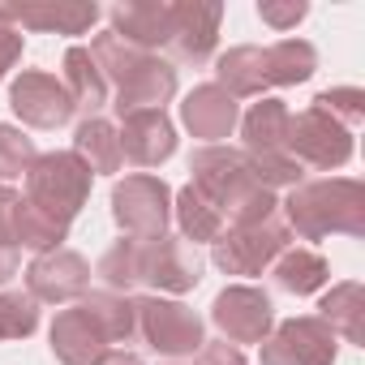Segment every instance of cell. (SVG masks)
<instances>
[{"label":"cell","instance_id":"1","mask_svg":"<svg viewBox=\"0 0 365 365\" xmlns=\"http://www.w3.org/2000/svg\"><path fill=\"white\" fill-rule=\"evenodd\" d=\"M99 279L108 292L155 288V297H180L202 284V254L172 232L163 237H120L99 258Z\"/></svg>","mask_w":365,"mask_h":365},{"label":"cell","instance_id":"2","mask_svg":"<svg viewBox=\"0 0 365 365\" xmlns=\"http://www.w3.org/2000/svg\"><path fill=\"white\" fill-rule=\"evenodd\" d=\"M190 172H194L190 185L220 207L224 224H254V220L279 215L275 194L254 180L245 150L237 146H198L190 155Z\"/></svg>","mask_w":365,"mask_h":365},{"label":"cell","instance_id":"3","mask_svg":"<svg viewBox=\"0 0 365 365\" xmlns=\"http://www.w3.org/2000/svg\"><path fill=\"white\" fill-rule=\"evenodd\" d=\"M279 220L288 224V232L305 241H322L331 232L365 237V185L352 176L301 180L279 202Z\"/></svg>","mask_w":365,"mask_h":365},{"label":"cell","instance_id":"4","mask_svg":"<svg viewBox=\"0 0 365 365\" xmlns=\"http://www.w3.org/2000/svg\"><path fill=\"white\" fill-rule=\"evenodd\" d=\"M91 180L95 172L73 150H48L26 172V202L61 224H73L91 198Z\"/></svg>","mask_w":365,"mask_h":365},{"label":"cell","instance_id":"5","mask_svg":"<svg viewBox=\"0 0 365 365\" xmlns=\"http://www.w3.org/2000/svg\"><path fill=\"white\" fill-rule=\"evenodd\" d=\"M133 314H138V335L146 339V348H155L159 356L168 361H180V356H194L202 344H207V327L202 318L176 297H138L133 301Z\"/></svg>","mask_w":365,"mask_h":365},{"label":"cell","instance_id":"6","mask_svg":"<svg viewBox=\"0 0 365 365\" xmlns=\"http://www.w3.org/2000/svg\"><path fill=\"white\" fill-rule=\"evenodd\" d=\"M288 241H292V232L279 215L254 220V224H228L224 237L211 245V262L224 275H262L288 250Z\"/></svg>","mask_w":365,"mask_h":365},{"label":"cell","instance_id":"7","mask_svg":"<svg viewBox=\"0 0 365 365\" xmlns=\"http://www.w3.org/2000/svg\"><path fill=\"white\" fill-rule=\"evenodd\" d=\"M112 220L125 237H163L172 220V190L150 172H133L112 185Z\"/></svg>","mask_w":365,"mask_h":365},{"label":"cell","instance_id":"8","mask_svg":"<svg viewBox=\"0 0 365 365\" xmlns=\"http://www.w3.org/2000/svg\"><path fill=\"white\" fill-rule=\"evenodd\" d=\"M258 348H262V365H335L339 335L318 314H305V318L275 322Z\"/></svg>","mask_w":365,"mask_h":365},{"label":"cell","instance_id":"9","mask_svg":"<svg viewBox=\"0 0 365 365\" xmlns=\"http://www.w3.org/2000/svg\"><path fill=\"white\" fill-rule=\"evenodd\" d=\"M288 150L301 168L309 163V168L331 172V168H344L352 159V129L309 103L305 112H297L288 120Z\"/></svg>","mask_w":365,"mask_h":365},{"label":"cell","instance_id":"10","mask_svg":"<svg viewBox=\"0 0 365 365\" xmlns=\"http://www.w3.org/2000/svg\"><path fill=\"white\" fill-rule=\"evenodd\" d=\"M211 322L228 344H262L275 327V305L254 284H228L211 301Z\"/></svg>","mask_w":365,"mask_h":365},{"label":"cell","instance_id":"11","mask_svg":"<svg viewBox=\"0 0 365 365\" xmlns=\"http://www.w3.org/2000/svg\"><path fill=\"white\" fill-rule=\"evenodd\" d=\"M220 22H224L220 0H172V26H168L172 56L185 65H207L220 43Z\"/></svg>","mask_w":365,"mask_h":365},{"label":"cell","instance_id":"12","mask_svg":"<svg viewBox=\"0 0 365 365\" xmlns=\"http://www.w3.org/2000/svg\"><path fill=\"white\" fill-rule=\"evenodd\" d=\"M26 292L35 301L48 305H65V301H82L91 292V262L78 250H48L35 254V262L26 267Z\"/></svg>","mask_w":365,"mask_h":365},{"label":"cell","instance_id":"13","mask_svg":"<svg viewBox=\"0 0 365 365\" xmlns=\"http://www.w3.org/2000/svg\"><path fill=\"white\" fill-rule=\"evenodd\" d=\"M9 108L22 125L31 129H61L73 120V103L65 95V86L43 73V69H22L9 86Z\"/></svg>","mask_w":365,"mask_h":365},{"label":"cell","instance_id":"14","mask_svg":"<svg viewBox=\"0 0 365 365\" xmlns=\"http://www.w3.org/2000/svg\"><path fill=\"white\" fill-rule=\"evenodd\" d=\"M237 120H241V103L215 82H202L180 99V125L194 138H202L207 146H220V138H228Z\"/></svg>","mask_w":365,"mask_h":365},{"label":"cell","instance_id":"15","mask_svg":"<svg viewBox=\"0 0 365 365\" xmlns=\"http://www.w3.org/2000/svg\"><path fill=\"white\" fill-rule=\"evenodd\" d=\"M120 155L138 168H159L176 155V129L163 112H129L120 116Z\"/></svg>","mask_w":365,"mask_h":365},{"label":"cell","instance_id":"16","mask_svg":"<svg viewBox=\"0 0 365 365\" xmlns=\"http://www.w3.org/2000/svg\"><path fill=\"white\" fill-rule=\"evenodd\" d=\"M108 22H112V35L155 56L159 48H168L172 0H120V5H112Z\"/></svg>","mask_w":365,"mask_h":365},{"label":"cell","instance_id":"17","mask_svg":"<svg viewBox=\"0 0 365 365\" xmlns=\"http://www.w3.org/2000/svg\"><path fill=\"white\" fill-rule=\"evenodd\" d=\"M176 95V69L163 61V56H146L120 86H116V116H129V112H163V103Z\"/></svg>","mask_w":365,"mask_h":365},{"label":"cell","instance_id":"18","mask_svg":"<svg viewBox=\"0 0 365 365\" xmlns=\"http://www.w3.org/2000/svg\"><path fill=\"white\" fill-rule=\"evenodd\" d=\"M18 31H43V35H86L99 22V5H0Z\"/></svg>","mask_w":365,"mask_h":365},{"label":"cell","instance_id":"19","mask_svg":"<svg viewBox=\"0 0 365 365\" xmlns=\"http://www.w3.org/2000/svg\"><path fill=\"white\" fill-rule=\"evenodd\" d=\"M48 339H52V352H56L61 365H99V361L112 352V348L103 344V335L86 322V314H82L78 305L56 314Z\"/></svg>","mask_w":365,"mask_h":365},{"label":"cell","instance_id":"20","mask_svg":"<svg viewBox=\"0 0 365 365\" xmlns=\"http://www.w3.org/2000/svg\"><path fill=\"white\" fill-rule=\"evenodd\" d=\"M288 103L284 99H267L254 103L241 116V138H245V155H284L288 150Z\"/></svg>","mask_w":365,"mask_h":365},{"label":"cell","instance_id":"21","mask_svg":"<svg viewBox=\"0 0 365 365\" xmlns=\"http://www.w3.org/2000/svg\"><path fill=\"white\" fill-rule=\"evenodd\" d=\"M78 309H82V314H86V322L103 335V344H108V348H112V344H129V339L138 335L133 297H125V292H108V288L86 292V297L78 301Z\"/></svg>","mask_w":365,"mask_h":365},{"label":"cell","instance_id":"22","mask_svg":"<svg viewBox=\"0 0 365 365\" xmlns=\"http://www.w3.org/2000/svg\"><path fill=\"white\" fill-rule=\"evenodd\" d=\"M172 215H176V228H180V241H190L194 250L198 245H215L220 237H224V215H220V207L211 202V198H202L194 185H185V190H176L172 194Z\"/></svg>","mask_w":365,"mask_h":365},{"label":"cell","instance_id":"23","mask_svg":"<svg viewBox=\"0 0 365 365\" xmlns=\"http://www.w3.org/2000/svg\"><path fill=\"white\" fill-rule=\"evenodd\" d=\"M61 69H65V78H61V86H65V95H69V103H73V112H86V116H99V108L108 103V82H103V73L95 69V61H91V52H86L82 43H73V48L65 52V61H61Z\"/></svg>","mask_w":365,"mask_h":365},{"label":"cell","instance_id":"24","mask_svg":"<svg viewBox=\"0 0 365 365\" xmlns=\"http://www.w3.org/2000/svg\"><path fill=\"white\" fill-rule=\"evenodd\" d=\"M215 86H224L232 99L262 95V91H267V61H262V48H254V43L228 48V52L215 61Z\"/></svg>","mask_w":365,"mask_h":365},{"label":"cell","instance_id":"25","mask_svg":"<svg viewBox=\"0 0 365 365\" xmlns=\"http://www.w3.org/2000/svg\"><path fill=\"white\" fill-rule=\"evenodd\" d=\"M318 318L348 344H361L365 339V327H361L365 322V288L356 279L331 284V292H322V301H318Z\"/></svg>","mask_w":365,"mask_h":365},{"label":"cell","instance_id":"26","mask_svg":"<svg viewBox=\"0 0 365 365\" xmlns=\"http://www.w3.org/2000/svg\"><path fill=\"white\" fill-rule=\"evenodd\" d=\"M73 155L91 168V172H120L125 155H120V138H116V125L103 120V116H86L78 129H73Z\"/></svg>","mask_w":365,"mask_h":365},{"label":"cell","instance_id":"27","mask_svg":"<svg viewBox=\"0 0 365 365\" xmlns=\"http://www.w3.org/2000/svg\"><path fill=\"white\" fill-rule=\"evenodd\" d=\"M271 275H275V284H279L284 292L309 297V292H322V288H327L331 267H327V258L314 254V250H284V254L271 262Z\"/></svg>","mask_w":365,"mask_h":365},{"label":"cell","instance_id":"28","mask_svg":"<svg viewBox=\"0 0 365 365\" xmlns=\"http://www.w3.org/2000/svg\"><path fill=\"white\" fill-rule=\"evenodd\" d=\"M262 61H267V86H301L318 69V52L305 39H279L262 48Z\"/></svg>","mask_w":365,"mask_h":365},{"label":"cell","instance_id":"29","mask_svg":"<svg viewBox=\"0 0 365 365\" xmlns=\"http://www.w3.org/2000/svg\"><path fill=\"white\" fill-rule=\"evenodd\" d=\"M69 241V224L43 215L39 207H31L26 198H18L14 207V245L18 250H35V254H48V250H61Z\"/></svg>","mask_w":365,"mask_h":365},{"label":"cell","instance_id":"30","mask_svg":"<svg viewBox=\"0 0 365 365\" xmlns=\"http://www.w3.org/2000/svg\"><path fill=\"white\" fill-rule=\"evenodd\" d=\"M91 61H95V69L103 73V82H112V86H120L150 52H142V48H133V43H125L120 35H112V31H103V35H95L91 39Z\"/></svg>","mask_w":365,"mask_h":365},{"label":"cell","instance_id":"31","mask_svg":"<svg viewBox=\"0 0 365 365\" xmlns=\"http://www.w3.org/2000/svg\"><path fill=\"white\" fill-rule=\"evenodd\" d=\"M39 327V301L31 292H0V339H26Z\"/></svg>","mask_w":365,"mask_h":365},{"label":"cell","instance_id":"32","mask_svg":"<svg viewBox=\"0 0 365 365\" xmlns=\"http://www.w3.org/2000/svg\"><path fill=\"white\" fill-rule=\"evenodd\" d=\"M35 159H39L35 142H31L18 125H5V120H0V185H5V180H14V176H26Z\"/></svg>","mask_w":365,"mask_h":365},{"label":"cell","instance_id":"33","mask_svg":"<svg viewBox=\"0 0 365 365\" xmlns=\"http://www.w3.org/2000/svg\"><path fill=\"white\" fill-rule=\"evenodd\" d=\"M314 108L352 129V125L365 120V91H356V86H331L322 95H314Z\"/></svg>","mask_w":365,"mask_h":365},{"label":"cell","instance_id":"34","mask_svg":"<svg viewBox=\"0 0 365 365\" xmlns=\"http://www.w3.org/2000/svg\"><path fill=\"white\" fill-rule=\"evenodd\" d=\"M305 14H309L305 0H258V18H262L271 31H292Z\"/></svg>","mask_w":365,"mask_h":365},{"label":"cell","instance_id":"35","mask_svg":"<svg viewBox=\"0 0 365 365\" xmlns=\"http://www.w3.org/2000/svg\"><path fill=\"white\" fill-rule=\"evenodd\" d=\"M22 61V31L5 18V9H0V82L9 78V69Z\"/></svg>","mask_w":365,"mask_h":365},{"label":"cell","instance_id":"36","mask_svg":"<svg viewBox=\"0 0 365 365\" xmlns=\"http://www.w3.org/2000/svg\"><path fill=\"white\" fill-rule=\"evenodd\" d=\"M194 365H245L241 348L228 344V339H207L198 352H194Z\"/></svg>","mask_w":365,"mask_h":365},{"label":"cell","instance_id":"37","mask_svg":"<svg viewBox=\"0 0 365 365\" xmlns=\"http://www.w3.org/2000/svg\"><path fill=\"white\" fill-rule=\"evenodd\" d=\"M22 267V250L9 241V237H0V284H9Z\"/></svg>","mask_w":365,"mask_h":365},{"label":"cell","instance_id":"38","mask_svg":"<svg viewBox=\"0 0 365 365\" xmlns=\"http://www.w3.org/2000/svg\"><path fill=\"white\" fill-rule=\"evenodd\" d=\"M99 365H142V356H133V352H125V348H120V352H108Z\"/></svg>","mask_w":365,"mask_h":365},{"label":"cell","instance_id":"39","mask_svg":"<svg viewBox=\"0 0 365 365\" xmlns=\"http://www.w3.org/2000/svg\"><path fill=\"white\" fill-rule=\"evenodd\" d=\"M168 365H180V361H168Z\"/></svg>","mask_w":365,"mask_h":365}]
</instances>
